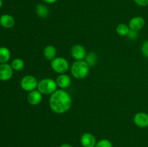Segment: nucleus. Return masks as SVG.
Listing matches in <instances>:
<instances>
[{
  "label": "nucleus",
  "mask_w": 148,
  "mask_h": 147,
  "mask_svg": "<svg viewBox=\"0 0 148 147\" xmlns=\"http://www.w3.org/2000/svg\"><path fill=\"white\" fill-rule=\"evenodd\" d=\"M72 100L70 95L64 89H57L49 98V106L53 112L64 114L69 110Z\"/></svg>",
  "instance_id": "obj_1"
},
{
  "label": "nucleus",
  "mask_w": 148,
  "mask_h": 147,
  "mask_svg": "<svg viewBox=\"0 0 148 147\" xmlns=\"http://www.w3.org/2000/svg\"><path fill=\"white\" fill-rule=\"evenodd\" d=\"M90 66L85 60L76 61L70 67V72L72 76L77 79H83L88 75Z\"/></svg>",
  "instance_id": "obj_2"
},
{
  "label": "nucleus",
  "mask_w": 148,
  "mask_h": 147,
  "mask_svg": "<svg viewBox=\"0 0 148 147\" xmlns=\"http://www.w3.org/2000/svg\"><path fill=\"white\" fill-rule=\"evenodd\" d=\"M57 86L56 80L51 78H46L38 82L37 89L42 95H51L57 90Z\"/></svg>",
  "instance_id": "obj_3"
},
{
  "label": "nucleus",
  "mask_w": 148,
  "mask_h": 147,
  "mask_svg": "<svg viewBox=\"0 0 148 147\" xmlns=\"http://www.w3.org/2000/svg\"><path fill=\"white\" fill-rule=\"evenodd\" d=\"M52 69L59 74H66L70 69L69 63L66 59L63 57H56L51 61Z\"/></svg>",
  "instance_id": "obj_4"
},
{
  "label": "nucleus",
  "mask_w": 148,
  "mask_h": 147,
  "mask_svg": "<svg viewBox=\"0 0 148 147\" xmlns=\"http://www.w3.org/2000/svg\"><path fill=\"white\" fill-rule=\"evenodd\" d=\"M37 79L32 75H26L22 78L20 81V86L24 91L30 92L31 91L35 90L38 87Z\"/></svg>",
  "instance_id": "obj_5"
},
{
  "label": "nucleus",
  "mask_w": 148,
  "mask_h": 147,
  "mask_svg": "<svg viewBox=\"0 0 148 147\" xmlns=\"http://www.w3.org/2000/svg\"><path fill=\"white\" fill-rule=\"evenodd\" d=\"M86 49L82 45L76 44L71 48V56L76 61L84 60L86 57Z\"/></svg>",
  "instance_id": "obj_6"
},
{
  "label": "nucleus",
  "mask_w": 148,
  "mask_h": 147,
  "mask_svg": "<svg viewBox=\"0 0 148 147\" xmlns=\"http://www.w3.org/2000/svg\"><path fill=\"white\" fill-rule=\"evenodd\" d=\"M14 70L9 63H0V80L3 82L8 81L12 77Z\"/></svg>",
  "instance_id": "obj_7"
},
{
  "label": "nucleus",
  "mask_w": 148,
  "mask_h": 147,
  "mask_svg": "<svg viewBox=\"0 0 148 147\" xmlns=\"http://www.w3.org/2000/svg\"><path fill=\"white\" fill-rule=\"evenodd\" d=\"M134 123L139 128H145L148 127V114L145 112H139L134 116Z\"/></svg>",
  "instance_id": "obj_8"
},
{
  "label": "nucleus",
  "mask_w": 148,
  "mask_h": 147,
  "mask_svg": "<svg viewBox=\"0 0 148 147\" xmlns=\"http://www.w3.org/2000/svg\"><path fill=\"white\" fill-rule=\"evenodd\" d=\"M145 25V20L141 16H135L129 22L130 29L135 31H140Z\"/></svg>",
  "instance_id": "obj_9"
},
{
  "label": "nucleus",
  "mask_w": 148,
  "mask_h": 147,
  "mask_svg": "<svg viewBox=\"0 0 148 147\" xmlns=\"http://www.w3.org/2000/svg\"><path fill=\"white\" fill-rule=\"evenodd\" d=\"M96 138L90 133H85L80 137V144L82 147H95Z\"/></svg>",
  "instance_id": "obj_10"
},
{
  "label": "nucleus",
  "mask_w": 148,
  "mask_h": 147,
  "mask_svg": "<svg viewBox=\"0 0 148 147\" xmlns=\"http://www.w3.org/2000/svg\"><path fill=\"white\" fill-rule=\"evenodd\" d=\"M42 94L38 89L28 92L27 96V100L28 103L31 105H38L42 101Z\"/></svg>",
  "instance_id": "obj_11"
},
{
  "label": "nucleus",
  "mask_w": 148,
  "mask_h": 147,
  "mask_svg": "<svg viewBox=\"0 0 148 147\" xmlns=\"http://www.w3.org/2000/svg\"><path fill=\"white\" fill-rule=\"evenodd\" d=\"M15 20L14 17L8 14H4L0 16V25L5 29H10L14 27Z\"/></svg>",
  "instance_id": "obj_12"
},
{
  "label": "nucleus",
  "mask_w": 148,
  "mask_h": 147,
  "mask_svg": "<svg viewBox=\"0 0 148 147\" xmlns=\"http://www.w3.org/2000/svg\"><path fill=\"white\" fill-rule=\"evenodd\" d=\"M56 82L57 84V86L63 89L68 88L70 86L72 83V79L69 75L66 74H59L56 77Z\"/></svg>",
  "instance_id": "obj_13"
},
{
  "label": "nucleus",
  "mask_w": 148,
  "mask_h": 147,
  "mask_svg": "<svg viewBox=\"0 0 148 147\" xmlns=\"http://www.w3.org/2000/svg\"><path fill=\"white\" fill-rule=\"evenodd\" d=\"M56 54H57L56 48L52 45H49L43 50V56L46 60L50 61H51L56 57Z\"/></svg>",
  "instance_id": "obj_14"
},
{
  "label": "nucleus",
  "mask_w": 148,
  "mask_h": 147,
  "mask_svg": "<svg viewBox=\"0 0 148 147\" xmlns=\"http://www.w3.org/2000/svg\"><path fill=\"white\" fill-rule=\"evenodd\" d=\"M36 12L38 17L40 18H46L49 17L50 12L47 6L43 4H38L36 7Z\"/></svg>",
  "instance_id": "obj_15"
},
{
  "label": "nucleus",
  "mask_w": 148,
  "mask_h": 147,
  "mask_svg": "<svg viewBox=\"0 0 148 147\" xmlns=\"http://www.w3.org/2000/svg\"><path fill=\"white\" fill-rule=\"evenodd\" d=\"M11 58V52L10 49L4 46L0 47V63H6Z\"/></svg>",
  "instance_id": "obj_16"
},
{
  "label": "nucleus",
  "mask_w": 148,
  "mask_h": 147,
  "mask_svg": "<svg viewBox=\"0 0 148 147\" xmlns=\"http://www.w3.org/2000/svg\"><path fill=\"white\" fill-rule=\"evenodd\" d=\"M11 66L12 68V69L16 71H21L24 69L25 66V63L24 61L22 59L20 58H16V59H13L11 62Z\"/></svg>",
  "instance_id": "obj_17"
},
{
  "label": "nucleus",
  "mask_w": 148,
  "mask_h": 147,
  "mask_svg": "<svg viewBox=\"0 0 148 147\" xmlns=\"http://www.w3.org/2000/svg\"><path fill=\"white\" fill-rule=\"evenodd\" d=\"M97 60H98V56L94 52H90L86 55L85 61L88 63L90 67H92L97 63Z\"/></svg>",
  "instance_id": "obj_18"
},
{
  "label": "nucleus",
  "mask_w": 148,
  "mask_h": 147,
  "mask_svg": "<svg viewBox=\"0 0 148 147\" xmlns=\"http://www.w3.org/2000/svg\"><path fill=\"white\" fill-rule=\"evenodd\" d=\"M130 29L129 25H127L124 23H121V24H118L116 28V31L117 34L121 36H127L129 32H130Z\"/></svg>",
  "instance_id": "obj_19"
},
{
  "label": "nucleus",
  "mask_w": 148,
  "mask_h": 147,
  "mask_svg": "<svg viewBox=\"0 0 148 147\" xmlns=\"http://www.w3.org/2000/svg\"><path fill=\"white\" fill-rule=\"evenodd\" d=\"M95 147H113V144L111 141L106 138H103L97 141Z\"/></svg>",
  "instance_id": "obj_20"
},
{
  "label": "nucleus",
  "mask_w": 148,
  "mask_h": 147,
  "mask_svg": "<svg viewBox=\"0 0 148 147\" xmlns=\"http://www.w3.org/2000/svg\"><path fill=\"white\" fill-rule=\"evenodd\" d=\"M139 34H138V31H135V30H133L130 29V32L127 34V37H128L129 39L130 40H136V39L138 37Z\"/></svg>",
  "instance_id": "obj_21"
},
{
  "label": "nucleus",
  "mask_w": 148,
  "mask_h": 147,
  "mask_svg": "<svg viewBox=\"0 0 148 147\" xmlns=\"http://www.w3.org/2000/svg\"><path fill=\"white\" fill-rule=\"evenodd\" d=\"M141 50L143 54L144 55L146 58H147L148 59V40L143 43V46H142V48H141Z\"/></svg>",
  "instance_id": "obj_22"
},
{
  "label": "nucleus",
  "mask_w": 148,
  "mask_h": 147,
  "mask_svg": "<svg viewBox=\"0 0 148 147\" xmlns=\"http://www.w3.org/2000/svg\"><path fill=\"white\" fill-rule=\"evenodd\" d=\"M134 3L140 7H147L148 6V0H134Z\"/></svg>",
  "instance_id": "obj_23"
},
{
  "label": "nucleus",
  "mask_w": 148,
  "mask_h": 147,
  "mask_svg": "<svg viewBox=\"0 0 148 147\" xmlns=\"http://www.w3.org/2000/svg\"><path fill=\"white\" fill-rule=\"evenodd\" d=\"M45 3L46 4H54L57 1V0H43Z\"/></svg>",
  "instance_id": "obj_24"
},
{
  "label": "nucleus",
  "mask_w": 148,
  "mask_h": 147,
  "mask_svg": "<svg viewBox=\"0 0 148 147\" xmlns=\"http://www.w3.org/2000/svg\"><path fill=\"white\" fill-rule=\"evenodd\" d=\"M59 147H73V146L69 144H62V145H61Z\"/></svg>",
  "instance_id": "obj_25"
},
{
  "label": "nucleus",
  "mask_w": 148,
  "mask_h": 147,
  "mask_svg": "<svg viewBox=\"0 0 148 147\" xmlns=\"http://www.w3.org/2000/svg\"><path fill=\"white\" fill-rule=\"evenodd\" d=\"M2 5H3V1L2 0H0V9L2 7Z\"/></svg>",
  "instance_id": "obj_26"
},
{
  "label": "nucleus",
  "mask_w": 148,
  "mask_h": 147,
  "mask_svg": "<svg viewBox=\"0 0 148 147\" xmlns=\"http://www.w3.org/2000/svg\"><path fill=\"white\" fill-rule=\"evenodd\" d=\"M0 16H1V15H0Z\"/></svg>",
  "instance_id": "obj_27"
}]
</instances>
